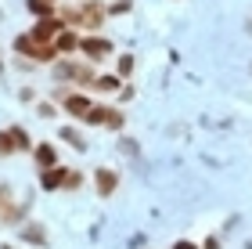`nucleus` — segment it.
<instances>
[{
    "label": "nucleus",
    "mask_w": 252,
    "mask_h": 249,
    "mask_svg": "<svg viewBox=\"0 0 252 249\" xmlns=\"http://www.w3.org/2000/svg\"><path fill=\"white\" fill-rule=\"evenodd\" d=\"M87 127H108V130H123L126 127V116H123V112L119 108H108V105H94V108H90L87 112Z\"/></svg>",
    "instance_id": "nucleus-4"
},
{
    "label": "nucleus",
    "mask_w": 252,
    "mask_h": 249,
    "mask_svg": "<svg viewBox=\"0 0 252 249\" xmlns=\"http://www.w3.org/2000/svg\"><path fill=\"white\" fill-rule=\"evenodd\" d=\"M65 29V22L62 18H36V26L29 29V36L36 40V43H54V36Z\"/></svg>",
    "instance_id": "nucleus-6"
},
{
    "label": "nucleus",
    "mask_w": 252,
    "mask_h": 249,
    "mask_svg": "<svg viewBox=\"0 0 252 249\" xmlns=\"http://www.w3.org/2000/svg\"><path fill=\"white\" fill-rule=\"evenodd\" d=\"M119 148H123V155H126V152H130V155H137V141H130V138H123V141H119Z\"/></svg>",
    "instance_id": "nucleus-21"
},
{
    "label": "nucleus",
    "mask_w": 252,
    "mask_h": 249,
    "mask_svg": "<svg viewBox=\"0 0 252 249\" xmlns=\"http://www.w3.org/2000/svg\"><path fill=\"white\" fill-rule=\"evenodd\" d=\"M108 18V7L97 0H79L76 7V29H101V22Z\"/></svg>",
    "instance_id": "nucleus-2"
},
{
    "label": "nucleus",
    "mask_w": 252,
    "mask_h": 249,
    "mask_svg": "<svg viewBox=\"0 0 252 249\" xmlns=\"http://www.w3.org/2000/svg\"><path fill=\"white\" fill-rule=\"evenodd\" d=\"M79 40H83V36H79L76 29L65 26L58 36H54V51H58V54H72V51H79Z\"/></svg>",
    "instance_id": "nucleus-8"
},
{
    "label": "nucleus",
    "mask_w": 252,
    "mask_h": 249,
    "mask_svg": "<svg viewBox=\"0 0 252 249\" xmlns=\"http://www.w3.org/2000/svg\"><path fill=\"white\" fill-rule=\"evenodd\" d=\"M0 249H15V246H7V242H0Z\"/></svg>",
    "instance_id": "nucleus-25"
},
{
    "label": "nucleus",
    "mask_w": 252,
    "mask_h": 249,
    "mask_svg": "<svg viewBox=\"0 0 252 249\" xmlns=\"http://www.w3.org/2000/svg\"><path fill=\"white\" fill-rule=\"evenodd\" d=\"M22 239L32 242V246H47V235H43V228H36V224H26V228H22Z\"/></svg>",
    "instance_id": "nucleus-13"
},
{
    "label": "nucleus",
    "mask_w": 252,
    "mask_h": 249,
    "mask_svg": "<svg viewBox=\"0 0 252 249\" xmlns=\"http://www.w3.org/2000/svg\"><path fill=\"white\" fill-rule=\"evenodd\" d=\"M36 116L40 119H54V116H58V108H54L51 101H36Z\"/></svg>",
    "instance_id": "nucleus-19"
},
{
    "label": "nucleus",
    "mask_w": 252,
    "mask_h": 249,
    "mask_svg": "<svg viewBox=\"0 0 252 249\" xmlns=\"http://www.w3.org/2000/svg\"><path fill=\"white\" fill-rule=\"evenodd\" d=\"M90 87H97V94H119L123 76H116V72H101V76H94V83H90Z\"/></svg>",
    "instance_id": "nucleus-11"
},
{
    "label": "nucleus",
    "mask_w": 252,
    "mask_h": 249,
    "mask_svg": "<svg viewBox=\"0 0 252 249\" xmlns=\"http://www.w3.org/2000/svg\"><path fill=\"white\" fill-rule=\"evenodd\" d=\"M26 7H29L36 18H51L54 11H58V4H51V0H26Z\"/></svg>",
    "instance_id": "nucleus-12"
},
{
    "label": "nucleus",
    "mask_w": 252,
    "mask_h": 249,
    "mask_svg": "<svg viewBox=\"0 0 252 249\" xmlns=\"http://www.w3.org/2000/svg\"><path fill=\"white\" fill-rule=\"evenodd\" d=\"M7 130H11V141H15L18 152H32V141H29V134L22 130V127H7Z\"/></svg>",
    "instance_id": "nucleus-14"
},
{
    "label": "nucleus",
    "mask_w": 252,
    "mask_h": 249,
    "mask_svg": "<svg viewBox=\"0 0 252 249\" xmlns=\"http://www.w3.org/2000/svg\"><path fill=\"white\" fill-rule=\"evenodd\" d=\"M51 4H58V0H51Z\"/></svg>",
    "instance_id": "nucleus-26"
},
{
    "label": "nucleus",
    "mask_w": 252,
    "mask_h": 249,
    "mask_svg": "<svg viewBox=\"0 0 252 249\" xmlns=\"http://www.w3.org/2000/svg\"><path fill=\"white\" fill-rule=\"evenodd\" d=\"M130 72H133V58H130V54H123V58L116 62V76H123V80H126Z\"/></svg>",
    "instance_id": "nucleus-18"
},
{
    "label": "nucleus",
    "mask_w": 252,
    "mask_h": 249,
    "mask_svg": "<svg viewBox=\"0 0 252 249\" xmlns=\"http://www.w3.org/2000/svg\"><path fill=\"white\" fill-rule=\"evenodd\" d=\"M62 141H68V144H72L76 152H83V148H87L83 134H79V130H72V127H62Z\"/></svg>",
    "instance_id": "nucleus-15"
},
{
    "label": "nucleus",
    "mask_w": 252,
    "mask_h": 249,
    "mask_svg": "<svg viewBox=\"0 0 252 249\" xmlns=\"http://www.w3.org/2000/svg\"><path fill=\"white\" fill-rule=\"evenodd\" d=\"M32 159H36L40 170H47V166H58V152H54V144L40 141V144H32Z\"/></svg>",
    "instance_id": "nucleus-9"
},
{
    "label": "nucleus",
    "mask_w": 252,
    "mask_h": 249,
    "mask_svg": "<svg viewBox=\"0 0 252 249\" xmlns=\"http://www.w3.org/2000/svg\"><path fill=\"white\" fill-rule=\"evenodd\" d=\"M202 249H220V242H216V239H205V246Z\"/></svg>",
    "instance_id": "nucleus-23"
},
{
    "label": "nucleus",
    "mask_w": 252,
    "mask_h": 249,
    "mask_svg": "<svg viewBox=\"0 0 252 249\" xmlns=\"http://www.w3.org/2000/svg\"><path fill=\"white\" fill-rule=\"evenodd\" d=\"M62 180H65V166H47V170H40V188H43V191H58Z\"/></svg>",
    "instance_id": "nucleus-10"
},
{
    "label": "nucleus",
    "mask_w": 252,
    "mask_h": 249,
    "mask_svg": "<svg viewBox=\"0 0 252 249\" xmlns=\"http://www.w3.org/2000/svg\"><path fill=\"white\" fill-rule=\"evenodd\" d=\"M62 188H65V191H76V188H83V174H79V170H65V180H62Z\"/></svg>",
    "instance_id": "nucleus-16"
},
{
    "label": "nucleus",
    "mask_w": 252,
    "mask_h": 249,
    "mask_svg": "<svg viewBox=\"0 0 252 249\" xmlns=\"http://www.w3.org/2000/svg\"><path fill=\"white\" fill-rule=\"evenodd\" d=\"M130 7H133V0H119V4H112V7H108V15H126Z\"/></svg>",
    "instance_id": "nucleus-20"
},
{
    "label": "nucleus",
    "mask_w": 252,
    "mask_h": 249,
    "mask_svg": "<svg viewBox=\"0 0 252 249\" xmlns=\"http://www.w3.org/2000/svg\"><path fill=\"white\" fill-rule=\"evenodd\" d=\"M54 101H58L68 116H76V119H87V112L94 108V101H90L87 94H76V90H65V87L54 90Z\"/></svg>",
    "instance_id": "nucleus-3"
},
{
    "label": "nucleus",
    "mask_w": 252,
    "mask_h": 249,
    "mask_svg": "<svg viewBox=\"0 0 252 249\" xmlns=\"http://www.w3.org/2000/svg\"><path fill=\"white\" fill-rule=\"evenodd\" d=\"M173 249H198V246H194V242H184V239H180V242H173Z\"/></svg>",
    "instance_id": "nucleus-22"
},
{
    "label": "nucleus",
    "mask_w": 252,
    "mask_h": 249,
    "mask_svg": "<svg viewBox=\"0 0 252 249\" xmlns=\"http://www.w3.org/2000/svg\"><path fill=\"white\" fill-rule=\"evenodd\" d=\"M15 141H11V130H0V155H15Z\"/></svg>",
    "instance_id": "nucleus-17"
},
{
    "label": "nucleus",
    "mask_w": 252,
    "mask_h": 249,
    "mask_svg": "<svg viewBox=\"0 0 252 249\" xmlns=\"http://www.w3.org/2000/svg\"><path fill=\"white\" fill-rule=\"evenodd\" d=\"M94 188H97V195H101V199L116 195V188H119V174H116V170H97V174H94Z\"/></svg>",
    "instance_id": "nucleus-7"
},
{
    "label": "nucleus",
    "mask_w": 252,
    "mask_h": 249,
    "mask_svg": "<svg viewBox=\"0 0 252 249\" xmlns=\"http://www.w3.org/2000/svg\"><path fill=\"white\" fill-rule=\"evenodd\" d=\"M4 199H7V188H0V202H4Z\"/></svg>",
    "instance_id": "nucleus-24"
},
{
    "label": "nucleus",
    "mask_w": 252,
    "mask_h": 249,
    "mask_svg": "<svg viewBox=\"0 0 252 249\" xmlns=\"http://www.w3.org/2000/svg\"><path fill=\"white\" fill-rule=\"evenodd\" d=\"M94 62H54V80H72V83H94Z\"/></svg>",
    "instance_id": "nucleus-1"
},
{
    "label": "nucleus",
    "mask_w": 252,
    "mask_h": 249,
    "mask_svg": "<svg viewBox=\"0 0 252 249\" xmlns=\"http://www.w3.org/2000/svg\"><path fill=\"white\" fill-rule=\"evenodd\" d=\"M79 51H83L87 54V62H101V58H108V54H112V40H105V36H97V33H94V36H83V40H79Z\"/></svg>",
    "instance_id": "nucleus-5"
}]
</instances>
